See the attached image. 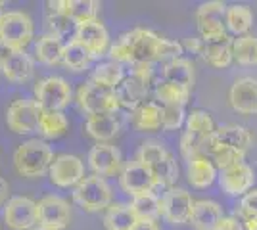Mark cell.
I'll return each mask as SVG.
<instances>
[{"label":"cell","mask_w":257,"mask_h":230,"mask_svg":"<svg viewBox=\"0 0 257 230\" xmlns=\"http://www.w3.org/2000/svg\"><path fill=\"white\" fill-rule=\"evenodd\" d=\"M2 6H4V2H0V20H2V16L6 14V12H2Z\"/></svg>","instance_id":"cell-48"},{"label":"cell","mask_w":257,"mask_h":230,"mask_svg":"<svg viewBox=\"0 0 257 230\" xmlns=\"http://www.w3.org/2000/svg\"><path fill=\"white\" fill-rule=\"evenodd\" d=\"M217 182L221 190L225 192L226 196L230 197H242L246 196L249 190H253V184H255V171L251 165L238 163L230 169H225V171H219V176H217Z\"/></svg>","instance_id":"cell-13"},{"label":"cell","mask_w":257,"mask_h":230,"mask_svg":"<svg viewBox=\"0 0 257 230\" xmlns=\"http://www.w3.org/2000/svg\"><path fill=\"white\" fill-rule=\"evenodd\" d=\"M60 8L71 22L79 25V23L98 20L102 6L96 0H60Z\"/></svg>","instance_id":"cell-28"},{"label":"cell","mask_w":257,"mask_h":230,"mask_svg":"<svg viewBox=\"0 0 257 230\" xmlns=\"http://www.w3.org/2000/svg\"><path fill=\"white\" fill-rule=\"evenodd\" d=\"M253 12L246 4H232L226 8V31L236 37L242 35H249L251 27H253Z\"/></svg>","instance_id":"cell-27"},{"label":"cell","mask_w":257,"mask_h":230,"mask_svg":"<svg viewBox=\"0 0 257 230\" xmlns=\"http://www.w3.org/2000/svg\"><path fill=\"white\" fill-rule=\"evenodd\" d=\"M0 71H2V67H0Z\"/></svg>","instance_id":"cell-49"},{"label":"cell","mask_w":257,"mask_h":230,"mask_svg":"<svg viewBox=\"0 0 257 230\" xmlns=\"http://www.w3.org/2000/svg\"><path fill=\"white\" fill-rule=\"evenodd\" d=\"M77 104L79 108L90 115H100V113H109V111H119V102L115 96V90L106 87H100L92 81H86L77 90Z\"/></svg>","instance_id":"cell-9"},{"label":"cell","mask_w":257,"mask_h":230,"mask_svg":"<svg viewBox=\"0 0 257 230\" xmlns=\"http://www.w3.org/2000/svg\"><path fill=\"white\" fill-rule=\"evenodd\" d=\"M37 219L41 226L62 230L71 222V207L60 196H44L37 201Z\"/></svg>","instance_id":"cell-16"},{"label":"cell","mask_w":257,"mask_h":230,"mask_svg":"<svg viewBox=\"0 0 257 230\" xmlns=\"http://www.w3.org/2000/svg\"><path fill=\"white\" fill-rule=\"evenodd\" d=\"M186 176H188V182L194 188H209L217 180L219 176V169L215 167L213 159L207 157V155H196L192 159L186 161Z\"/></svg>","instance_id":"cell-21"},{"label":"cell","mask_w":257,"mask_h":230,"mask_svg":"<svg viewBox=\"0 0 257 230\" xmlns=\"http://www.w3.org/2000/svg\"><path fill=\"white\" fill-rule=\"evenodd\" d=\"M226 6L221 0H211L200 4V8L196 10V25H198V33L204 43H215L228 37L226 31Z\"/></svg>","instance_id":"cell-5"},{"label":"cell","mask_w":257,"mask_h":230,"mask_svg":"<svg viewBox=\"0 0 257 230\" xmlns=\"http://www.w3.org/2000/svg\"><path fill=\"white\" fill-rule=\"evenodd\" d=\"M152 81H154V69H152L150 64L133 67V71L128 75H125V79L115 88L119 108L133 111L135 108H139L140 104L148 102L146 98L150 94Z\"/></svg>","instance_id":"cell-3"},{"label":"cell","mask_w":257,"mask_h":230,"mask_svg":"<svg viewBox=\"0 0 257 230\" xmlns=\"http://www.w3.org/2000/svg\"><path fill=\"white\" fill-rule=\"evenodd\" d=\"M182 48L190 50L192 54L202 56V52H204V41H202L200 37H188V39L182 43Z\"/></svg>","instance_id":"cell-43"},{"label":"cell","mask_w":257,"mask_h":230,"mask_svg":"<svg viewBox=\"0 0 257 230\" xmlns=\"http://www.w3.org/2000/svg\"><path fill=\"white\" fill-rule=\"evenodd\" d=\"M244 230H257V217H249V215H236Z\"/></svg>","instance_id":"cell-45"},{"label":"cell","mask_w":257,"mask_h":230,"mask_svg":"<svg viewBox=\"0 0 257 230\" xmlns=\"http://www.w3.org/2000/svg\"><path fill=\"white\" fill-rule=\"evenodd\" d=\"M163 108V129L177 131L182 125H186V111L184 106H161Z\"/></svg>","instance_id":"cell-40"},{"label":"cell","mask_w":257,"mask_h":230,"mask_svg":"<svg viewBox=\"0 0 257 230\" xmlns=\"http://www.w3.org/2000/svg\"><path fill=\"white\" fill-rule=\"evenodd\" d=\"M46 6H48V10H46V27H48L50 35L62 39V37H67L69 33H75L77 25L60 8V0L58 2H48Z\"/></svg>","instance_id":"cell-33"},{"label":"cell","mask_w":257,"mask_h":230,"mask_svg":"<svg viewBox=\"0 0 257 230\" xmlns=\"http://www.w3.org/2000/svg\"><path fill=\"white\" fill-rule=\"evenodd\" d=\"M228 104L240 115H257V79L240 77L228 88Z\"/></svg>","instance_id":"cell-18"},{"label":"cell","mask_w":257,"mask_h":230,"mask_svg":"<svg viewBox=\"0 0 257 230\" xmlns=\"http://www.w3.org/2000/svg\"><path fill=\"white\" fill-rule=\"evenodd\" d=\"M194 203L192 194L186 188H167L160 197V217L169 224H186L192 217Z\"/></svg>","instance_id":"cell-7"},{"label":"cell","mask_w":257,"mask_h":230,"mask_svg":"<svg viewBox=\"0 0 257 230\" xmlns=\"http://www.w3.org/2000/svg\"><path fill=\"white\" fill-rule=\"evenodd\" d=\"M131 230H161V226L156 220H137Z\"/></svg>","instance_id":"cell-44"},{"label":"cell","mask_w":257,"mask_h":230,"mask_svg":"<svg viewBox=\"0 0 257 230\" xmlns=\"http://www.w3.org/2000/svg\"><path fill=\"white\" fill-rule=\"evenodd\" d=\"M73 90L64 77L50 75L35 85V102L46 111H62L71 102Z\"/></svg>","instance_id":"cell-8"},{"label":"cell","mask_w":257,"mask_h":230,"mask_svg":"<svg viewBox=\"0 0 257 230\" xmlns=\"http://www.w3.org/2000/svg\"><path fill=\"white\" fill-rule=\"evenodd\" d=\"M41 106L29 98L14 100L6 110V125L16 134H31L39 132V121H41Z\"/></svg>","instance_id":"cell-10"},{"label":"cell","mask_w":257,"mask_h":230,"mask_svg":"<svg viewBox=\"0 0 257 230\" xmlns=\"http://www.w3.org/2000/svg\"><path fill=\"white\" fill-rule=\"evenodd\" d=\"M190 90L192 88L181 87L177 83L160 81L154 88V96L160 106H186L190 98Z\"/></svg>","instance_id":"cell-29"},{"label":"cell","mask_w":257,"mask_h":230,"mask_svg":"<svg viewBox=\"0 0 257 230\" xmlns=\"http://www.w3.org/2000/svg\"><path fill=\"white\" fill-rule=\"evenodd\" d=\"M52 161V148L39 138L20 144L14 152V167L25 178H39L46 175Z\"/></svg>","instance_id":"cell-2"},{"label":"cell","mask_w":257,"mask_h":230,"mask_svg":"<svg viewBox=\"0 0 257 230\" xmlns=\"http://www.w3.org/2000/svg\"><path fill=\"white\" fill-rule=\"evenodd\" d=\"M131 125L140 132H156L163 129V108L158 102H144L128 115Z\"/></svg>","instance_id":"cell-22"},{"label":"cell","mask_w":257,"mask_h":230,"mask_svg":"<svg viewBox=\"0 0 257 230\" xmlns=\"http://www.w3.org/2000/svg\"><path fill=\"white\" fill-rule=\"evenodd\" d=\"M33 230H54V228H48V226H41V224H39V226H35Z\"/></svg>","instance_id":"cell-47"},{"label":"cell","mask_w":257,"mask_h":230,"mask_svg":"<svg viewBox=\"0 0 257 230\" xmlns=\"http://www.w3.org/2000/svg\"><path fill=\"white\" fill-rule=\"evenodd\" d=\"M160 197L156 192H146L131 197V209L137 220H156L160 217Z\"/></svg>","instance_id":"cell-35"},{"label":"cell","mask_w":257,"mask_h":230,"mask_svg":"<svg viewBox=\"0 0 257 230\" xmlns=\"http://www.w3.org/2000/svg\"><path fill=\"white\" fill-rule=\"evenodd\" d=\"M137 222V217L128 203H111L104 213L106 230H131Z\"/></svg>","instance_id":"cell-31"},{"label":"cell","mask_w":257,"mask_h":230,"mask_svg":"<svg viewBox=\"0 0 257 230\" xmlns=\"http://www.w3.org/2000/svg\"><path fill=\"white\" fill-rule=\"evenodd\" d=\"M211 142L219 144V146H226V148H234V150H242L247 152L253 144V136L242 125H221L217 127V131L213 132V136L209 138Z\"/></svg>","instance_id":"cell-23"},{"label":"cell","mask_w":257,"mask_h":230,"mask_svg":"<svg viewBox=\"0 0 257 230\" xmlns=\"http://www.w3.org/2000/svg\"><path fill=\"white\" fill-rule=\"evenodd\" d=\"M232 37L228 35L221 41H215V43H204V52L202 58L215 69H226L234 62L232 58Z\"/></svg>","instance_id":"cell-26"},{"label":"cell","mask_w":257,"mask_h":230,"mask_svg":"<svg viewBox=\"0 0 257 230\" xmlns=\"http://www.w3.org/2000/svg\"><path fill=\"white\" fill-rule=\"evenodd\" d=\"M186 134L188 136H192L196 142H200L204 146L211 136H213V132L217 131V127H215V121L211 117V113L205 110H192L188 113V117H186Z\"/></svg>","instance_id":"cell-25"},{"label":"cell","mask_w":257,"mask_h":230,"mask_svg":"<svg viewBox=\"0 0 257 230\" xmlns=\"http://www.w3.org/2000/svg\"><path fill=\"white\" fill-rule=\"evenodd\" d=\"M232 58L238 66L253 67L257 66V37L242 35L232 41Z\"/></svg>","instance_id":"cell-34"},{"label":"cell","mask_w":257,"mask_h":230,"mask_svg":"<svg viewBox=\"0 0 257 230\" xmlns=\"http://www.w3.org/2000/svg\"><path fill=\"white\" fill-rule=\"evenodd\" d=\"M69 129V121L62 111H46L43 110L39 121V134L44 138H60Z\"/></svg>","instance_id":"cell-36"},{"label":"cell","mask_w":257,"mask_h":230,"mask_svg":"<svg viewBox=\"0 0 257 230\" xmlns=\"http://www.w3.org/2000/svg\"><path fill=\"white\" fill-rule=\"evenodd\" d=\"M33 39V20L25 12H6L0 20V46L4 50H25Z\"/></svg>","instance_id":"cell-4"},{"label":"cell","mask_w":257,"mask_h":230,"mask_svg":"<svg viewBox=\"0 0 257 230\" xmlns=\"http://www.w3.org/2000/svg\"><path fill=\"white\" fill-rule=\"evenodd\" d=\"M215 230H244V226H242V222L236 215H225L223 219L219 220Z\"/></svg>","instance_id":"cell-42"},{"label":"cell","mask_w":257,"mask_h":230,"mask_svg":"<svg viewBox=\"0 0 257 230\" xmlns=\"http://www.w3.org/2000/svg\"><path fill=\"white\" fill-rule=\"evenodd\" d=\"M0 67L4 77L16 85L29 83L35 73L33 58L25 50H4L0 54Z\"/></svg>","instance_id":"cell-19"},{"label":"cell","mask_w":257,"mask_h":230,"mask_svg":"<svg viewBox=\"0 0 257 230\" xmlns=\"http://www.w3.org/2000/svg\"><path fill=\"white\" fill-rule=\"evenodd\" d=\"M73 199L83 211L98 213L111 205V188L104 176H85V180L73 190Z\"/></svg>","instance_id":"cell-6"},{"label":"cell","mask_w":257,"mask_h":230,"mask_svg":"<svg viewBox=\"0 0 257 230\" xmlns=\"http://www.w3.org/2000/svg\"><path fill=\"white\" fill-rule=\"evenodd\" d=\"M194 64L190 60H173L169 64L163 66V81H169V83H177L181 87L192 88L194 87Z\"/></svg>","instance_id":"cell-32"},{"label":"cell","mask_w":257,"mask_h":230,"mask_svg":"<svg viewBox=\"0 0 257 230\" xmlns=\"http://www.w3.org/2000/svg\"><path fill=\"white\" fill-rule=\"evenodd\" d=\"M73 41L83 44L92 58H102L106 52H109V35L100 20L79 23L73 33Z\"/></svg>","instance_id":"cell-17"},{"label":"cell","mask_w":257,"mask_h":230,"mask_svg":"<svg viewBox=\"0 0 257 230\" xmlns=\"http://www.w3.org/2000/svg\"><path fill=\"white\" fill-rule=\"evenodd\" d=\"M223 207L215 199H198L194 203L190 222L194 230H215L219 220L223 219Z\"/></svg>","instance_id":"cell-24"},{"label":"cell","mask_w":257,"mask_h":230,"mask_svg":"<svg viewBox=\"0 0 257 230\" xmlns=\"http://www.w3.org/2000/svg\"><path fill=\"white\" fill-rule=\"evenodd\" d=\"M119 184L123 188V192L131 197L146 194V192H156V188H158L152 171L137 159H131L123 165V169L119 173Z\"/></svg>","instance_id":"cell-11"},{"label":"cell","mask_w":257,"mask_h":230,"mask_svg":"<svg viewBox=\"0 0 257 230\" xmlns=\"http://www.w3.org/2000/svg\"><path fill=\"white\" fill-rule=\"evenodd\" d=\"M169 155H173L165 146L158 140H146L140 144L139 152H137V161L142 165H146L148 169H156L158 165H161Z\"/></svg>","instance_id":"cell-39"},{"label":"cell","mask_w":257,"mask_h":230,"mask_svg":"<svg viewBox=\"0 0 257 230\" xmlns=\"http://www.w3.org/2000/svg\"><path fill=\"white\" fill-rule=\"evenodd\" d=\"M92 62V54L86 50L83 44H79L77 41H69L64 46V58H62V64H64L69 71H85L86 67L90 66Z\"/></svg>","instance_id":"cell-37"},{"label":"cell","mask_w":257,"mask_h":230,"mask_svg":"<svg viewBox=\"0 0 257 230\" xmlns=\"http://www.w3.org/2000/svg\"><path fill=\"white\" fill-rule=\"evenodd\" d=\"M4 220L12 230H29L39 224L37 201L27 196H14L4 205Z\"/></svg>","instance_id":"cell-14"},{"label":"cell","mask_w":257,"mask_h":230,"mask_svg":"<svg viewBox=\"0 0 257 230\" xmlns=\"http://www.w3.org/2000/svg\"><path fill=\"white\" fill-rule=\"evenodd\" d=\"M6 197H8V182L0 176V205H4Z\"/></svg>","instance_id":"cell-46"},{"label":"cell","mask_w":257,"mask_h":230,"mask_svg":"<svg viewBox=\"0 0 257 230\" xmlns=\"http://www.w3.org/2000/svg\"><path fill=\"white\" fill-rule=\"evenodd\" d=\"M123 165V155L113 144H96L88 152V167L98 176L119 175Z\"/></svg>","instance_id":"cell-20"},{"label":"cell","mask_w":257,"mask_h":230,"mask_svg":"<svg viewBox=\"0 0 257 230\" xmlns=\"http://www.w3.org/2000/svg\"><path fill=\"white\" fill-rule=\"evenodd\" d=\"M48 175L56 186H77L85 180V165L81 161V157H77L73 153H60L54 157Z\"/></svg>","instance_id":"cell-12"},{"label":"cell","mask_w":257,"mask_h":230,"mask_svg":"<svg viewBox=\"0 0 257 230\" xmlns=\"http://www.w3.org/2000/svg\"><path fill=\"white\" fill-rule=\"evenodd\" d=\"M123 79H125V73H123L121 64L106 62V64H100V66L94 67V71H92V75H90L88 81L96 83V85H100V87H106V88L115 90Z\"/></svg>","instance_id":"cell-38"},{"label":"cell","mask_w":257,"mask_h":230,"mask_svg":"<svg viewBox=\"0 0 257 230\" xmlns=\"http://www.w3.org/2000/svg\"><path fill=\"white\" fill-rule=\"evenodd\" d=\"M165 37L154 33L152 29L137 27L119 37L115 44L109 46V58L115 64H128L131 67L161 62Z\"/></svg>","instance_id":"cell-1"},{"label":"cell","mask_w":257,"mask_h":230,"mask_svg":"<svg viewBox=\"0 0 257 230\" xmlns=\"http://www.w3.org/2000/svg\"><path fill=\"white\" fill-rule=\"evenodd\" d=\"M127 123V115L121 111H109L100 115H90L85 123V131L90 138H94L98 144H109L119 132L123 131Z\"/></svg>","instance_id":"cell-15"},{"label":"cell","mask_w":257,"mask_h":230,"mask_svg":"<svg viewBox=\"0 0 257 230\" xmlns=\"http://www.w3.org/2000/svg\"><path fill=\"white\" fill-rule=\"evenodd\" d=\"M234 215H249V217H257V188L249 190L246 196L240 197V203L236 207Z\"/></svg>","instance_id":"cell-41"},{"label":"cell","mask_w":257,"mask_h":230,"mask_svg":"<svg viewBox=\"0 0 257 230\" xmlns=\"http://www.w3.org/2000/svg\"><path fill=\"white\" fill-rule=\"evenodd\" d=\"M64 46L65 44L58 37L46 33L37 39V43H35V56H37L39 62H43L46 66H56L64 58Z\"/></svg>","instance_id":"cell-30"}]
</instances>
